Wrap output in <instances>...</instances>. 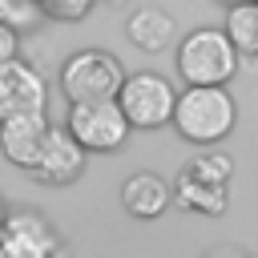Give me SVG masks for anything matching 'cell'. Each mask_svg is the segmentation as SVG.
I'll return each mask as SVG.
<instances>
[{"mask_svg": "<svg viewBox=\"0 0 258 258\" xmlns=\"http://www.w3.org/2000/svg\"><path fill=\"white\" fill-rule=\"evenodd\" d=\"M64 129L77 137V145L85 153H113L129 141L133 125L121 109V101H81V105H69V117H64Z\"/></svg>", "mask_w": 258, "mask_h": 258, "instance_id": "277c9868", "label": "cell"}, {"mask_svg": "<svg viewBox=\"0 0 258 258\" xmlns=\"http://www.w3.org/2000/svg\"><path fill=\"white\" fill-rule=\"evenodd\" d=\"M226 189H230L226 181H214V177L198 173L194 165H185L177 173V181H173V202L181 210L198 214V218H222L226 206H230V194Z\"/></svg>", "mask_w": 258, "mask_h": 258, "instance_id": "8fae6325", "label": "cell"}, {"mask_svg": "<svg viewBox=\"0 0 258 258\" xmlns=\"http://www.w3.org/2000/svg\"><path fill=\"white\" fill-rule=\"evenodd\" d=\"M36 4H48V0H36Z\"/></svg>", "mask_w": 258, "mask_h": 258, "instance_id": "ac0fdd59", "label": "cell"}, {"mask_svg": "<svg viewBox=\"0 0 258 258\" xmlns=\"http://www.w3.org/2000/svg\"><path fill=\"white\" fill-rule=\"evenodd\" d=\"M238 73V48L226 28H194L177 40V77L185 85H226Z\"/></svg>", "mask_w": 258, "mask_h": 258, "instance_id": "7a4b0ae2", "label": "cell"}, {"mask_svg": "<svg viewBox=\"0 0 258 258\" xmlns=\"http://www.w3.org/2000/svg\"><path fill=\"white\" fill-rule=\"evenodd\" d=\"M48 133H52V121L48 113H32V117H8L0 121V153L16 165V169H32L40 149L48 145Z\"/></svg>", "mask_w": 258, "mask_h": 258, "instance_id": "9c48e42d", "label": "cell"}, {"mask_svg": "<svg viewBox=\"0 0 258 258\" xmlns=\"http://www.w3.org/2000/svg\"><path fill=\"white\" fill-rule=\"evenodd\" d=\"M189 165H194L198 173L214 177V181H226V185H230V177H234V161H230L226 153H218L214 145H210V149H202V153H198V157H194Z\"/></svg>", "mask_w": 258, "mask_h": 258, "instance_id": "5bb4252c", "label": "cell"}, {"mask_svg": "<svg viewBox=\"0 0 258 258\" xmlns=\"http://www.w3.org/2000/svg\"><path fill=\"white\" fill-rule=\"evenodd\" d=\"M85 161H89V153L77 145V137L60 125H52V133H48V145L40 149V157H36V165L28 169V177L32 181H40V185H73L81 173H85Z\"/></svg>", "mask_w": 258, "mask_h": 258, "instance_id": "ba28073f", "label": "cell"}, {"mask_svg": "<svg viewBox=\"0 0 258 258\" xmlns=\"http://www.w3.org/2000/svg\"><path fill=\"white\" fill-rule=\"evenodd\" d=\"M169 202H173V185H169L161 173L137 169V173H129V177L121 181V206H125V214L137 218V222L161 218V214L169 210Z\"/></svg>", "mask_w": 258, "mask_h": 258, "instance_id": "30bf717a", "label": "cell"}, {"mask_svg": "<svg viewBox=\"0 0 258 258\" xmlns=\"http://www.w3.org/2000/svg\"><path fill=\"white\" fill-rule=\"evenodd\" d=\"M4 222H8V206H4V198H0V234H4Z\"/></svg>", "mask_w": 258, "mask_h": 258, "instance_id": "e0dca14e", "label": "cell"}, {"mask_svg": "<svg viewBox=\"0 0 258 258\" xmlns=\"http://www.w3.org/2000/svg\"><path fill=\"white\" fill-rule=\"evenodd\" d=\"M113 4H117V0H113Z\"/></svg>", "mask_w": 258, "mask_h": 258, "instance_id": "d6986e66", "label": "cell"}, {"mask_svg": "<svg viewBox=\"0 0 258 258\" xmlns=\"http://www.w3.org/2000/svg\"><path fill=\"white\" fill-rule=\"evenodd\" d=\"M125 64L117 52H105V48H81L73 52L64 64H60V93L69 97V105H81V101H113L125 85Z\"/></svg>", "mask_w": 258, "mask_h": 258, "instance_id": "3957f363", "label": "cell"}, {"mask_svg": "<svg viewBox=\"0 0 258 258\" xmlns=\"http://www.w3.org/2000/svg\"><path fill=\"white\" fill-rule=\"evenodd\" d=\"M12 56H20V28L8 24V20H0V64L12 60Z\"/></svg>", "mask_w": 258, "mask_h": 258, "instance_id": "2e32d148", "label": "cell"}, {"mask_svg": "<svg viewBox=\"0 0 258 258\" xmlns=\"http://www.w3.org/2000/svg\"><path fill=\"white\" fill-rule=\"evenodd\" d=\"M125 36H129V44L141 48V52H161V48H173V40H177V24H173V16H169L165 8L145 4V8H137V12L129 16Z\"/></svg>", "mask_w": 258, "mask_h": 258, "instance_id": "7c38bea8", "label": "cell"}, {"mask_svg": "<svg viewBox=\"0 0 258 258\" xmlns=\"http://www.w3.org/2000/svg\"><path fill=\"white\" fill-rule=\"evenodd\" d=\"M226 36L234 40L238 56H258V0H234L226 8Z\"/></svg>", "mask_w": 258, "mask_h": 258, "instance_id": "4fadbf2b", "label": "cell"}, {"mask_svg": "<svg viewBox=\"0 0 258 258\" xmlns=\"http://www.w3.org/2000/svg\"><path fill=\"white\" fill-rule=\"evenodd\" d=\"M48 113V81L36 64L12 56L0 64V121Z\"/></svg>", "mask_w": 258, "mask_h": 258, "instance_id": "8992f818", "label": "cell"}, {"mask_svg": "<svg viewBox=\"0 0 258 258\" xmlns=\"http://www.w3.org/2000/svg\"><path fill=\"white\" fill-rule=\"evenodd\" d=\"M44 12H40V4L36 0H0V20H8V24H16L20 32L32 24V20H40Z\"/></svg>", "mask_w": 258, "mask_h": 258, "instance_id": "9a60e30c", "label": "cell"}, {"mask_svg": "<svg viewBox=\"0 0 258 258\" xmlns=\"http://www.w3.org/2000/svg\"><path fill=\"white\" fill-rule=\"evenodd\" d=\"M125 117L133 129H161L173 121V105H177V89L169 77L153 73V69H141V73H129L121 93H117Z\"/></svg>", "mask_w": 258, "mask_h": 258, "instance_id": "5b68a950", "label": "cell"}, {"mask_svg": "<svg viewBox=\"0 0 258 258\" xmlns=\"http://www.w3.org/2000/svg\"><path fill=\"white\" fill-rule=\"evenodd\" d=\"M234 121H238V105H234L226 85H185L177 93L169 125L177 129L181 141H189L198 149H210V145L230 137Z\"/></svg>", "mask_w": 258, "mask_h": 258, "instance_id": "6da1fadb", "label": "cell"}, {"mask_svg": "<svg viewBox=\"0 0 258 258\" xmlns=\"http://www.w3.org/2000/svg\"><path fill=\"white\" fill-rule=\"evenodd\" d=\"M0 258H60V238L48 218L20 210V214H8L4 222Z\"/></svg>", "mask_w": 258, "mask_h": 258, "instance_id": "52a82bcc", "label": "cell"}]
</instances>
